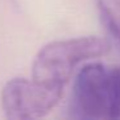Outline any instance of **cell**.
Returning <instances> with one entry per match:
<instances>
[{"instance_id": "6da1fadb", "label": "cell", "mask_w": 120, "mask_h": 120, "mask_svg": "<svg viewBox=\"0 0 120 120\" xmlns=\"http://www.w3.org/2000/svg\"><path fill=\"white\" fill-rule=\"evenodd\" d=\"M70 111L83 120H120V65L84 66L74 83Z\"/></svg>"}, {"instance_id": "7a4b0ae2", "label": "cell", "mask_w": 120, "mask_h": 120, "mask_svg": "<svg viewBox=\"0 0 120 120\" xmlns=\"http://www.w3.org/2000/svg\"><path fill=\"white\" fill-rule=\"evenodd\" d=\"M110 52V43L99 36L56 40L44 45L32 62L31 78L50 88L63 90L81 62Z\"/></svg>"}, {"instance_id": "3957f363", "label": "cell", "mask_w": 120, "mask_h": 120, "mask_svg": "<svg viewBox=\"0 0 120 120\" xmlns=\"http://www.w3.org/2000/svg\"><path fill=\"white\" fill-rule=\"evenodd\" d=\"M62 94L63 90L47 86L32 78H14L3 86L1 106L7 119H39L57 106Z\"/></svg>"}, {"instance_id": "277c9868", "label": "cell", "mask_w": 120, "mask_h": 120, "mask_svg": "<svg viewBox=\"0 0 120 120\" xmlns=\"http://www.w3.org/2000/svg\"><path fill=\"white\" fill-rule=\"evenodd\" d=\"M101 19L120 44V0H97Z\"/></svg>"}]
</instances>
